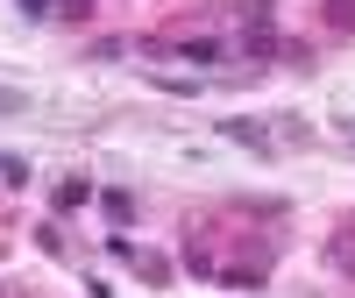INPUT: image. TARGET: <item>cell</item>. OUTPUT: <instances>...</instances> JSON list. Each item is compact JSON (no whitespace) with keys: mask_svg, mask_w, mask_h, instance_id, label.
Instances as JSON below:
<instances>
[{"mask_svg":"<svg viewBox=\"0 0 355 298\" xmlns=\"http://www.w3.org/2000/svg\"><path fill=\"white\" fill-rule=\"evenodd\" d=\"M150 57H185V64H220L227 57V43H214V36H178V43H142Z\"/></svg>","mask_w":355,"mask_h":298,"instance_id":"cell-1","label":"cell"},{"mask_svg":"<svg viewBox=\"0 0 355 298\" xmlns=\"http://www.w3.org/2000/svg\"><path fill=\"white\" fill-rule=\"evenodd\" d=\"M220 135L242 142V149H256V157H270V128H263V121H242V114H234V121H220Z\"/></svg>","mask_w":355,"mask_h":298,"instance_id":"cell-2","label":"cell"},{"mask_svg":"<svg viewBox=\"0 0 355 298\" xmlns=\"http://www.w3.org/2000/svg\"><path fill=\"white\" fill-rule=\"evenodd\" d=\"M85 199H93V185H85V177H64V185H57V213H78Z\"/></svg>","mask_w":355,"mask_h":298,"instance_id":"cell-3","label":"cell"},{"mask_svg":"<svg viewBox=\"0 0 355 298\" xmlns=\"http://www.w3.org/2000/svg\"><path fill=\"white\" fill-rule=\"evenodd\" d=\"M100 206H107L114 220H135V199H128V192H100Z\"/></svg>","mask_w":355,"mask_h":298,"instance_id":"cell-4","label":"cell"},{"mask_svg":"<svg viewBox=\"0 0 355 298\" xmlns=\"http://www.w3.org/2000/svg\"><path fill=\"white\" fill-rule=\"evenodd\" d=\"M21 177H28V164H21V157H0V185H21Z\"/></svg>","mask_w":355,"mask_h":298,"instance_id":"cell-5","label":"cell"},{"mask_svg":"<svg viewBox=\"0 0 355 298\" xmlns=\"http://www.w3.org/2000/svg\"><path fill=\"white\" fill-rule=\"evenodd\" d=\"M334 256H341V270L355 277V242H348V234H341V242H334Z\"/></svg>","mask_w":355,"mask_h":298,"instance_id":"cell-6","label":"cell"},{"mask_svg":"<svg viewBox=\"0 0 355 298\" xmlns=\"http://www.w3.org/2000/svg\"><path fill=\"white\" fill-rule=\"evenodd\" d=\"M57 8V0H21V15H50Z\"/></svg>","mask_w":355,"mask_h":298,"instance_id":"cell-7","label":"cell"}]
</instances>
